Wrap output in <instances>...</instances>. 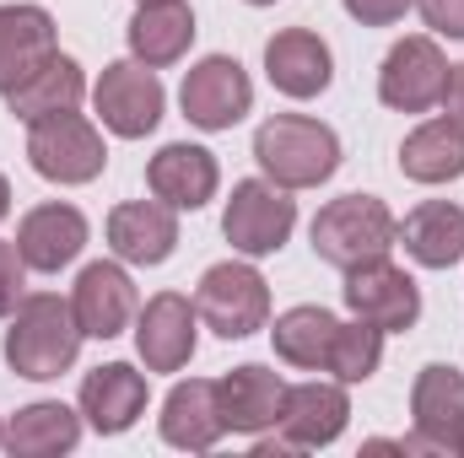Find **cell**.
<instances>
[{
	"instance_id": "6da1fadb",
	"label": "cell",
	"mask_w": 464,
	"mask_h": 458,
	"mask_svg": "<svg viewBox=\"0 0 464 458\" xmlns=\"http://www.w3.org/2000/svg\"><path fill=\"white\" fill-rule=\"evenodd\" d=\"M82 340L87 335H82L65 297H54V291L22 297L16 313H11V329H5V367L27 383H49V377L76 367Z\"/></svg>"
},
{
	"instance_id": "7a4b0ae2",
	"label": "cell",
	"mask_w": 464,
	"mask_h": 458,
	"mask_svg": "<svg viewBox=\"0 0 464 458\" xmlns=\"http://www.w3.org/2000/svg\"><path fill=\"white\" fill-rule=\"evenodd\" d=\"M254 162L281 189H319L341 167V140L330 124L303 114H276L254 129Z\"/></svg>"
},
{
	"instance_id": "3957f363",
	"label": "cell",
	"mask_w": 464,
	"mask_h": 458,
	"mask_svg": "<svg viewBox=\"0 0 464 458\" xmlns=\"http://www.w3.org/2000/svg\"><path fill=\"white\" fill-rule=\"evenodd\" d=\"M394 211L378 195H341L314 216V253L335 270H351L362 259H378L394 248Z\"/></svg>"
},
{
	"instance_id": "277c9868",
	"label": "cell",
	"mask_w": 464,
	"mask_h": 458,
	"mask_svg": "<svg viewBox=\"0 0 464 458\" xmlns=\"http://www.w3.org/2000/svg\"><path fill=\"white\" fill-rule=\"evenodd\" d=\"M27 162L49 184H92L109 162V146L92 119L65 109V114H44L27 124Z\"/></svg>"
},
{
	"instance_id": "5b68a950",
	"label": "cell",
	"mask_w": 464,
	"mask_h": 458,
	"mask_svg": "<svg viewBox=\"0 0 464 458\" xmlns=\"http://www.w3.org/2000/svg\"><path fill=\"white\" fill-rule=\"evenodd\" d=\"M195 313L211 335L222 340H248L270 324V286L254 264H211L195 286Z\"/></svg>"
},
{
	"instance_id": "8992f818",
	"label": "cell",
	"mask_w": 464,
	"mask_h": 458,
	"mask_svg": "<svg viewBox=\"0 0 464 458\" xmlns=\"http://www.w3.org/2000/svg\"><path fill=\"white\" fill-rule=\"evenodd\" d=\"M292 227H297V200H292V189H281V184H270V178H243V184H232V200H227V211H222V232H227V243L243 259L276 253V248L292 237Z\"/></svg>"
},
{
	"instance_id": "52a82bcc",
	"label": "cell",
	"mask_w": 464,
	"mask_h": 458,
	"mask_svg": "<svg viewBox=\"0 0 464 458\" xmlns=\"http://www.w3.org/2000/svg\"><path fill=\"white\" fill-rule=\"evenodd\" d=\"M341 291H346L351 319H362V324H372L383 335H405L421 319V291H416V281L400 264H389V253L351 264Z\"/></svg>"
},
{
	"instance_id": "ba28073f",
	"label": "cell",
	"mask_w": 464,
	"mask_h": 458,
	"mask_svg": "<svg viewBox=\"0 0 464 458\" xmlns=\"http://www.w3.org/2000/svg\"><path fill=\"white\" fill-rule=\"evenodd\" d=\"M162 103H168V92H162L157 71L140 65V60H114V65H103V76H98V87H92V109L103 119V129H114L119 140L151 135V129L162 124Z\"/></svg>"
},
{
	"instance_id": "9c48e42d",
	"label": "cell",
	"mask_w": 464,
	"mask_h": 458,
	"mask_svg": "<svg viewBox=\"0 0 464 458\" xmlns=\"http://www.w3.org/2000/svg\"><path fill=\"white\" fill-rule=\"evenodd\" d=\"M179 103H184V119L200 124V129H232L237 119L254 109V81H248V71L237 60L206 54L200 65L184 71Z\"/></svg>"
},
{
	"instance_id": "30bf717a",
	"label": "cell",
	"mask_w": 464,
	"mask_h": 458,
	"mask_svg": "<svg viewBox=\"0 0 464 458\" xmlns=\"http://www.w3.org/2000/svg\"><path fill=\"white\" fill-rule=\"evenodd\" d=\"M443 81H449V60L432 38H400L389 54H383V71H378V98L394 109V114H427L438 98H443Z\"/></svg>"
},
{
	"instance_id": "8fae6325",
	"label": "cell",
	"mask_w": 464,
	"mask_h": 458,
	"mask_svg": "<svg viewBox=\"0 0 464 458\" xmlns=\"http://www.w3.org/2000/svg\"><path fill=\"white\" fill-rule=\"evenodd\" d=\"M200 340V313L189 297L179 291H157L146 308H140V324H135V350L146 361V372H179L189 367Z\"/></svg>"
},
{
	"instance_id": "7c38bea8",
	"label": "cell",
	"mask_w": 464,
	"mask_h": 458,
	"mask_svg": "<svg viewBox=\"0 0 464 458\" xmlns=\"http://www.w3.org/2000/svg\"><path fill=\"white\" fill-rule=\"evenodd\" d=\"M265 76L281 98H319L330 81H335V60H330V43L308 27H281L270 43H265Z\"/></svg>"
},
{
	"instance_id": "4fadbf2b",
	"label": "cell",
	"mask_w": 464,
	"mask_h": 458,
	"mask_svg": "<svg viewBox=\"0 0 464 458\" xmlns=\"http://www.w3.org/2000/svg\"><path fill=\"white\" fill-rule=\"evenodd\" d=\"M281 399H286V383L281 372L259 367V361H243L217 377V410H222V426L237 437H259L281 421Z\"/></svg>"
},
{
	"instance_id": "5bb4252c",
	"label": "cell",
	"mask_w": 464,
	"mask_h": 458,
	"mask_svg": "<svg viewBox=\"0 0 464 458\" xmlns=\"http://www.w3.org/2000/svg\"><path fill=\"white\" fill-rule=\"evenodd\" d=\"M351 421V399H346V383H297L286 388L281 399V437L292 453L303 448H330Z\"/></svg>"
},
{
	"instance_id": "9a60e30c",
	"label": "cell",
	"mask_w": 464,
	"mask_h": 458,
	"mask_svg": "<svg viewBox=\"0 0 464 458\" xmlns=\"http://www.w3.org/2000/svg\"><path fill=\"white\" fill-rule=\"evenodd\" d=\"M71 313H76V324H82L87 340H114V335H124L130 319H135V286H130V275L119 264H109V259L87 264L76 275Z\"/></svg>"
},
{
	"instance_id": "2e32d148",
	"label": "cell",
	"mask_w": 464,
	"mask_h": 458,
	"mask_svg": "<svg viewBox=\"0 0 464 458\" xmlns=\"http://www.w3.org/2000/svg\"><path fill=\"white\" fill-rule=\"evenodd\" d=\"M217 184H222L217 157H211L206 146H189V140L162 146V151L151 157V167H146V189H151L162 205H173V211H200V205L217 195Z\"/></svg>"
},
{
	"instance_id": "e0dca14e",
	"label": "cell",
	"mask_w": 464,
	"mask_h": 458,
	"mask_svg": "<svg viewBox=\"0 0 464 458\" xmlns=\"http://www.w3.org/2000/svg\"><path fill=\"white\" fill-rule=\"evenodd\" d=\"M16 248H22L27 270L60 275V270L87 248V216H82L76 205H60V200L33 205V211L22 216V227H16Z\"/></svg>"
},
{
	"instance_id": "ac0fdd59",
	"label": "cell",
	"mask_w": 464,
	"mask_h": 458,
	"mask_svg": "<svg viewBox=\"0 0 464 458\" xmlns=\"http://www.w3.org/2000/svg\"><path fill=\"white\" fill-rule=\"evenodd\" d=\"M146 410V377L130 367V361H109V367H92L82 377V415L98 437H119L140 421Z\"/></svg>"
},
{
	"instance_id": "d6986e66",
	"label": "cell",
	"mask_w": 464,
	"mask_h": 458,
	"mask_svg": "<svg viewBox=\"0 0 464 458\" xmlns=\"http://www.w3.org/2000/svg\"><path fill=\"white\" fill-rule=\"evenodd\" d=\"M82 98H87V76H82V65H76L71 54L49 49V54L33 60V71L5 92V109H11V119L33 124V119H44V114H65V109H76Z\"/></svg>"
},
{
	"instance_id": "ffe728a7",
	"label": "cell",
	"mask_w": 464,
	"mask_h": 458,
	"mask_svg": "<svg viewBox=\"0 0 464 458\" xmlns=\"http://www.w3.org/2000/svg\"><path fill=\"white\" fill-rule=\"evenodd\" d=\"M124 38H130V54H135L140 65L168 71V65H179V60L189 54V43H195V11H189L184 0H140V11L130 16Z\"/></svg>"
},
{
	"instance_id": "44dd1931",
	"label": "cell",
	"mask_w": 464,
	"mask_h": 458,
	"mask_svg": "<svg viewBox=\"0 0 464 458\" xmlns=\"http://www.w3.org/2000/svg\"><path fill=\"white\" fill-rule=\"evenodd\" d=\"M109 248L124 264H162L179 248V216L162 200H130L109 216Z\"/></svg>"
},
{
	"instance_id": "7402d4cb",
	"label": "cell",
	"mask_w": 464,
	"mask_h": 458,
	"mask_svg": "<svg viewBox=\"0 0 464 458\" xmlns=\"http://www.w3.org/2000/svg\"><path fill=\"white\" fill-rule=\"evenodd\" d=\"M222 410H217V383L189 377L173 383V394L162 399V443L184 448V453H211L222 443Z\"/></svg>"
},
{
	"instance_id": "603a6c76",
	"label": "cell",
	"mask_w": 464,
	"mask_h": 458,
	"mask_svg": "<svg viewBox=\"0 0 464 458\" xmlns=\"http://www.w3.org/2000/svg\"><path fill=\"white\" fill-rule=\"evenodd\" d=\"M464 415V372L459 367H421L416 388H411V421H416V443L421 448H449L454 426Z\"/></svg>"
},
{
	"instance_id": "cb8c5ba5",
	"label": "cell",
	"mask_w": 464,
	"mask_h": 458,
	"mask_svg": "<svg viewBox=\"0 0 464 458\" xmlns=\"http://www.w3.org/2000/svg\"><path fill=\"white\" fill-rule=\"evenodd\" d=\"M394 237L405 243V253L421 270H449L464 259V211L454 200H427L394 227Z\"/></svg>"
},
{
	"instance_id": "d4e9b609",
	"label": "cell",
	"mask_w": 464,
	"mask_h": 458,
	"mask_svg": "<svg viewBox=\"0 0 464 458\" xmlns=\"http://www.w3.org/2000/svg\"><path fill=\"white\" fill-rule=\"evenodd\" d=\"M54 49V16L44 5H0V98Z\"/></svg>"
},
{
	"instance_id": "484cf974",
	"label": "cell",
	"mask_w": 464,
	"mask_h": 458,
	"mask_svg": "<svg viewBox=\"0 0 464 458\" xmlns=\"http://www.w3.org/2000/svg\"><path fill=\"white\" fill-rule=\"evenodd\" d=\"M76 443H82V415L60 399H38V405L16 410L5 426V448L16 458H54L71 453Z\"/></svg>"
},
{
	"instance_id": "4316f807",
	"label": "cell",
	"mask_w": 464,
	"mask_h": 458,
	"mask_svg": "<svg viewBox=\"0 0 464 458\" xmlns=\"http://www.w3.org/2000/svg\"><path fill=\"white\" fill-rule=\"evenodd\" d=\"M400 173L411 184H449L464 178V129L449 119H427L400 146Z\"/></svg>"
},
{
	"instance_id": "83f0119b",
	"label": "cell",
	"mask_w": 464,
	"mask_h": 458,
	"mask_svg": "<svg viewBox=\"0 0 464 458\" xmlns=\"http://www.w3.org/2000/svg\"><path fill=\"white\" fill-rule=\"evenodd\" d=\"M335 329H341V319H335L330 308H314V302H303V308H286V313L276 319L270 340H276V356H281L286 367L319 372V367L330 361Z\"/></svg>"
},
{
	"instance_id": "f1b7e54d",
	"label": "cell",
	"mask_w": 464,
	"mask_h": 458,
	"mask_svg": "<svg viewBox=\"0 0 464 458\" xmlns=\"http://www.w3.org/2000/svg\"><path fill=\"white\" fill-rule=\"evenodd\" d=\"M378 361H383V329H372V324L356 319V324H341L335 329L324 372H335V383H367L378 372Z\"/></svg>"
},
{
	"instance_id": "f546056e",
	"label": "cell",
	"mask_w": 464,
	"mask_h": 458,
	"mask_svg": "<svg viewBox=\"0 0 464 458\" xmlns=\"http://www.w3.org/2000/svg\"><path fill=\"white\" fill-rule=\"evenodd\" d=\"M22 286H27V259H22V248H16V243H0V319H11V313H16Z\"/></svg>"
},
{
	"instance_id": "4dcf8cb0",
	"label": "cell",
	"mask_w": 464,
	"mask_h": 458,
	"mask_svg": "<svg viewBox=\"0 0 464 458\" xmlns=\"http://www.w3.org/2000/svg\"><path fill=\"white\" fill-rule=\"evenodd\" d=\"M421 22L443 38H464V0H416Z\"/></svg>"
},
{
	"instance_id": "1f68e13d",
	"label": "cell",
	"mask_w": 464,
	"mask_h": 458,
	"mask_svg": "<svg viewBox=\"0 0 464 458\" xmlns=\"http://www.w3.org/2000/svg\"><path fill=\"white\" fill-rule=\"evenodd\" d=\"M341 5H346L362 27H394L416 0H341Z\"/></svg>"
},
{
	"instance_id": "d6a6232c",
	"label": "cell",
	"mask_w": 464,
	"mask_h": 458,
	"mask_svg": "<svg viewBox=\"0 0 464 458\" xmlns=\"http://www.w3.org/2000/svg\"><path fill=\"white\" fill-rule=\"evenodd\" d=\"M438 103H443V119L464 129V65H449V81H443V98Z\"/></svg>"
},
{
	"instance_id": "836d02e7",
	"label": "cell",
	"mask_w": 464,
	"mask_h": 458,
	"mask_svg": "<svg viewBox=\"0 0 464 458\" xmlns=\"http://www.w3.org/2000/svg\"><path fill=\"white\" fill-rule=\"evenodd\" d=\"M5 211H11V184H5V173H0V222H5Z\"/></svg>"
},
{
	"instance_id": "e575fe53",
	"label": "cell",
	"mask_w": 464,
	"mask_h": 458,
	"mask_svg": "<svg viewBox=\"0 0 464 458\" xmlns=\"http://www.w3.org/2000/svg\"><path fill=\"white\" fill-rule=\"evenodd\" d=\"M449 448L464 458V415H459V426H454V437H449Z\"/></svg>"
},
{
	"instance_id": "d590c367",
	"label": "cell",
	"mask_w": 464,
	"mask_h": 458,
	"mask_svg": "<svg viewBox=\"0 0 464 458\" xmlns=\"http://www.w3.org/2000/svg\"><path fill=\"white\" fill-rule=\"evenodd\" d=\"M248 5H276V0H248Z\"/></svg>"
},
{
	"instance_id": "8d00e7d4",
	"label": "cell",
	"mask_w": 464,
	"mask_h": 458,
	"mask_svg": "<svg viewBox=\"0 0 464 458\" xmlns=\"http://www.w3.org/2000/svg\"><path fill=\"white\" fill-rule=\"evenodd\" d=\"M0 448H5V426H0Z\"/></svg>"
}]
</instances>
